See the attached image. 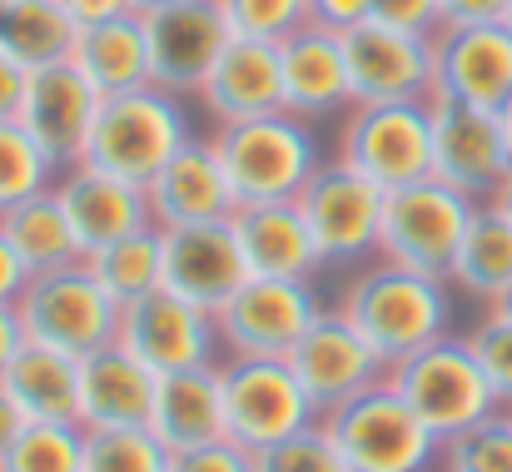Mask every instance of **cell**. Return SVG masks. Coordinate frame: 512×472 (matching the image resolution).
<instances>
[{"instance_id": "ab89813d", "label": "cell", "mask_w": 512, "mask_h": 472, "mask_svg": "<svg viewBox=\"0 0 512 472\" xmlns=\"http://www.w3.org/2000/svg\"><path fill=\"white\" fill-rule=\"evenodd\" d=\"M368 20L418 35V40H438L443 35V0H368Z\"/></svg>"}, {"instance_id": "d590c367", "label": "cell", "mask_w": 512, "mask_h": 472, "mask_svg": "<svg viewBox=\"0 0 512 472\" xmlns=\"http://www.w3.org/2000/svg\"><path fill=\"white\" fill-rule=\"evenodd\" d=\"M438 472H512V418L508 408L463 428L458 438H443Z\"/></svg>"}, {"instance_id": "f907efd6", "label": "cell", "mask_w": 512, "mask_h": 472, "mask_svg": "<svg viewBox=\"0 0 512 472\" xmlns=\"http://www.w3.org/2000/svg\"><path fill=\"white\" fill-rule=\"evenodd\" d=\"M498 125H503V140H508V150H512V95L503 100V110H498Z\"/></svg>"}, {"instance_id": "6da1fadb", "label": "cell", "mask_w": 512, "mask_h": 472, "mask_svg": "<svg viewBox=\"0 0 512 472\" xmlns=\"http://www.w3.org/2000/svg\"><path fill=\"white\" fill-rule=\"evenodd\" d=\"M334 314H343L383 358L388 368L428 343H438L443 333H453V294L448 279H428L418 269L388 264V259H368L348 274Z\"/></svg>"}, {"instance_id": "e0dca14e", "label": "cell", "mask_w": 512, "mask_h": 472, "mask_svg": "<svg viewBox=\"0 0 512 472\" xmlns=\"http://www.w3.org/2000/svg\"><path fill=\"white\" fill-rule=\"evenodd\" d=\"M289 368L304 383V393L319 408V418L329 408H339L343 398H353V393H363V388L388 378V358L334 309L299 338V348L289 353Z\"/></svg>"}, {"instance_id": "db71d44e", "label": "cell", "mask_w": 512, "mask_h": 472, "mask_svg": "<svg viewBox=\"0 0 512 472\" xmlns=\"http://www.w3.org/2000/svg\"><path fill=\"white\" fill-rule=\"evenodd\" d=\"M508 25H512V5H508Z\"/></svg>"}, {"instance_id": "f35d334b", "label": "cell", "mask_w": 512, "mask_h": 472, "mask_svg": "<svg viewBox=\"0 0 512 472\" xmlns=\"http://www.w3.org/2000/svg\"><path fill=\"white\" fill-rule=\"evenodd\" d=\"M473 358L483 363L493 393L503 398V408H512V318L498 314V309H483V318L463 333Z\"/></svg>"}, {"instance_id": "b9f144b4", "label": "cell", "mask_w": 512, "mask_h": 472, "mask_svg": "<svg viewBox=\"0 0 512 472\" xmlns=\"http://www.w3.org/2000/svg\"><path fill=\"white\" fill-rule=\"evenodd\" d=\"M512 0H443V30L448 25H498L508 20Z\"/></svg>"}, {"instance_id": "1f68e13d", "label": "cell", "mask_w": 512, "mask_h": 472, "mask_svg": "<svg viewBox=\"0 0 512 472\" xmlns=\"http://www.w3.org/2000/svg\"><path fill=\"white\" fill-rule=\"evenodd\" d=\"M85 264L100 279V289L125 309V304L165 289V229L160 224H145V229H135V234H125V239L85 254Z\"/></svg>"}, {"instance_id": "7c38bea8", "label": "cell", "mask_w": 512, "mask_h": 472, "mask_svg": "<svg viewBox=\"0 0 512 472\" xmlns=\"http://www.w3.org/2000/svg\"><path fill=\"white\" fill-rule=\"evenodd\" d=\"M343 55H348V80H353V105L433 100V40L363 20L343 30Z\"/></svg>"}, {"instance_id": "7402d4cb", "label": "cell", "mask_w": 512, "mask_h": 472, "mask_svg": "<svg viewBox=\"0 0 512 472\" xmlns=\"http://www.w3.org/2000/svg\"><path fill=\"white\" fill-rule=\"evenodd\" d=\"M95 115H100V95L90 90V80L70 60L25 75V100H20L15 120L45 145V155L60 169L85 159V140H90Z\"/></svg>"}, {"instance_id": "d4e9b609", "label": "cell", "mask_w": 512, "mask_h": 472, "mask_svg": "<svg viewBox=\"0 0 512 472\" xmlns=\"http://www.w3.org/2000/svg\"><path fill=\"white\" fill-rule=\"evenodd\" d=\"M160 373L125 343L80 358V428H150Z\"/></svg>"}, {"instance_id": "816d5d0a", "label": "cell", "mask_w": 512, "mask_h": 472, "mask_svg": "<svg viewBox=\"0 0 512 472\" xmlns=\"http://www.w3.org/2000/svg\"><path fill=\"white\" fill-rule=\"evenodd\" d=\"M165 5H174V0H130L135 15H150V10H165Z\"/></svg>"}, {"instance_id": "8992f818", "label": "cell", "mask_w": 512, "mask_h": 472, "mask_svg": "<svg viewBox=\"0 0 512 472\" xmlns=\"http://www.w3.org/2000/svg\"><path fill=\"white\" fill-rule=\"evenodd\" d=\"M15 314L25 328V343L90 358L110 343H120V304L100 289L90 264H65L50 274H35L25 294L15 299Z\"/></svg>"}, {"instance_id": "836d02e7", "label": "cell", "mask_w": 512, "mask_h": 472, "mask_svg": "<svg viewBox=\"0 0 512 472\" xmlns=\"http://www.w3.org/2000/svg\"><path fill=\"white\" fill-rule=\"evenodd\" d=\"M80 472H170V453L150 428H85Z\"/></svg>"}, {"instance_id": "681fc988", "label": "cell", "mask_w": 512, "mask_h": 472, "mask_svg": "<svg viewBox=\"0 0 512 472\" xmlns=\"http://www.w3.org/2000/svg\"><path fill=\"white\" fill-rule=\"evenodd\" d=\"M488 204H493L498 214H508V219H512V169H508V174H503V184L493 189V199H488Z\"/></svg>"}, {"instance_id": "ffe728a7", "label": "cell", "mask_w": 512, "mask_h": 472, "mask_svg": "<svg viewBox=\"0 0 512 472\" xmlns=\"http://www.w3.org/2000/svg\"><path fill=\"white\" fill-rule=\"evenodd\" d=\"M150 219L160 229H184V224H224L239 214V194L224 174V159L214 150V135H194L179 155L150 179L145 189Z\"/></svg>"}, {"instance_id": "11a10c76", "label": "cell", "mask_w": 512, "mask_h": 472, "mask_svg": "<svg viewBox=\"0 0 512 472\" xmlns=\"http://www.w3.org/2000/svg\"><path fill=\"white\" fill-rule=\"evenodd\" d=\"M508 418H512V408H508Z\"/></svg>"}, {"instance_id": "5bb4252c", "label": "cell", "mask_w": 512, "mask_h": 472, "mask_svg": "<svg viewBox=\"0 0 512 472\" xmlns=\"http://www.w3.org/2000/svg\"><path fill=\"white\" fill-rule=\"evenodd\" d=\"M120 343L150 363L155 373H184V368H209L219 363V328L214 314L194 309L170 289H155L135 304L120 309Z\"/></svg>"}, {"instance_id": "8fae6325", "label": "cell", "mask_w": 512, "mask_h": 472, "mask_svg": "<svg viewBox=\"0 0 512 472\" xmlns=\"http://www.w3.org/2000/svg\"><path fill=\"white\" fill-rule=\"evenodd\" d=\"M329 314L319 284L294 279H249L219 314V353L224 358H289L299 338Z\"/></svg>"}, {"instance_id": "8d00e7d4", "label": "cell", "mask_w": 512, "mask_h": 472, "mask_svg": "<svg viewBox=\"0 0 512 472\" xmlns=\"http://www.w3.org/2000/svg\"><path fill=\"white\" fill-rule=\"evenodd\" d=\"M254 472H348V463H343L334 433L319 418V423H309V428L259 448L254 453Z\"/></svg>"}, {"instance_id": "2e32d148", "label": "cell", "mask_w": 512, "mask_h": 472, "mask_svg": "<svg viewBox=\"0 0 512 472\" xmlns=\"http://www.w3.org/2000/svg\"><path fill=\"white\" fill-rule=\"evenodd\" d=\"M428 105H433V179L488 204L512 169V150L503 140L498 115L453 105V100H428Z\"/></svg>"}, {"instance_id": "ba28073f", "label": "cell", "mask_w": 512, "mask_h": 472, "mask_svg": "<svg viewBox=\"0 0 512 472\" xmlns=\"http://www.w3.org/2000/svg\"><path fill=\"white\" fill-rule=\"evenodd\" d=\"M334 159L373 179L383 194L433 179V105H353L339 125Z\"/></svg>"}, {"instance_id": "c3c4849f", "label": "cell", "mask_w": 512, "mask_h": 472, "mask_svg": "<svg viewBox=\"0 0 512 472\" xmlns=\"http://www.w3.org/2000/svg\"><path fill=\"white\" fill-rule=\"evenodd\" d=\"M25 428H30V418H25V413H20V403L0 388V458L15 448V438H20Z\"/></svg>"}, {"instance_id": "f6af8a7d", "label": "cell", "mask_w": 512, "mask_h": 472, "mask_svg": "<svg viewBox=\"0 0 512 472\" xmlns=\"http://www.w3.org/2000/svg\"><path fill=\"white\" fill-rule=\"evenodd\" d=\"M25 284H30L25 264H20V259H15V249L0 239V304H15V299L25 294Z\"/></svg>"}, {"instance_id": "7a4b0ae2", "label": "cell", "mask_w": 512, "mask_h": 472, "mask_svg": "<svg viewBox=\"0 0 512 472\" xmlns=\"http://www.w3.org/2000/svg\"><path fill=\"white\" fill-rule=\"evenodd\" d=\"M194 120L184 110V100L160 90V85H140L130 95H110L100 100V115L90 125L85 140V164L150 189V179L170 164L189 140H194Z\"/></svg>"}, {"instance_id": "4fadbf2b", "label": "cell", "mask_w": 512, "mask_h": 472, "mask_svg": "<svg viewBox=\"0 0 512 472\" xmlns=\"http://www.w3.org/2000/svg\"><path fill=\"white\" fill-rule=\"evenodd\" d=\"M140 20H145V40H150V85L170 90L179 100L199 95L209 65L234 40L219 0H174Z\"/></svg>"}, {"instance_id": "74e56055", "label": "cell", "mask_w": 512, "mask_h": 472, "mask_svg": "<svg viewBox=\"0 0 512 472\" xmlns=\"http://www.w3.org/2000/svg\"><path fill=\"white\" fill-rule=\"evenodd\" d=\"M219 10L234 35L274 40V45L309 25V0H219Z\"/></svg>"}, {"instance_id": "4316f807", "label": "cell", "mask_w": 512, "mask_h": 472, "mask_svg": "<svg viewBox=\"0 0 512 472\" xmlns=\"http://www.w3.org/2000/svg\"><path fill=\"white\" fill-rule=\"evenodd\" d=\"M70 65L90 80V90H95L100 100L130 95V90L150 85V40H145V20L130 10V15H120V20L85 25V30L75 35Z\"/></svg>"}, {"instance_id": "44dd1931", "label": "cell", "mask_w": 512, "mask_h": 472, "mask_svg": "<svg viewBox=\"0 0 512 472\" xmlns=\"http://www.w3.org/2000/svg\"><path fill=\"white\" fill-rule=\"evenodd\" d=\"M279 65H284V110L319 125L343 120L353 110V80H348V55L343 35L324 25H304L289 40H279Z\"/></svg>"}, {"instance_id": "bcb514c9", "label": "cell", "mask_w": 512, "mask_h": 472, "mask_svg": "<svg viewBox=\"0 0 512 472\" xmlns=\"http://www.w3.org/2000/svg\"><path fill=\"white\" fill-rule=\"evenodd\" d=\"M25 348V328H20V314H15V304H0V378H5V368L15 363V353Z\"/></svg>"}, {"instance_id": "ee69618b", "label": "cell", "mask_w": 512, "mask_h": 472, "mask_svg": "<svg viewBox=\"0 0 512 472\" xmlns=\"http://www.w3.org/2000/svg\"><path fill=\"white\" fill-rule=\"evenodd\" d=\"M60 10L85 30V25H105V20L130 15V0H60Z\"/></svg>"}, {"instance_id": "60d3db41", "label": "cell", "mask_w": 512, "mask_h": 472, "mask_svg": "<svg viewBox=\"0 0 512 472\" xmlns=\"http://www.w3.org/2000/svg\"><path fill=\"white\" fill-rule=\"evenodd\" d=\"M170 472H254V453L219 438V443H204L189 453H170Z\"/></svg>"}, {"instance_id": "9a60e30c", "label": "cell", "mask_w": 512, "mask_h": 472, "mask_svg": "<svg viewBox=\"0 0 512 472\" xmlns=\"http://www.w3.org/2000/svg\"><path fill=\"white\" fill-rule=\"evenodd\" d=\"M512 95V25H448L433 40V100L503 110Z\"/></svg>"}, {"instance_id": "52a82bcc", "label": "cell", "mask_w": 512, "mask_h": 472, "mask_svg": "<svg viewBox=\"0 0 512 472\" xmlns=\"http://www.w3.org/2000/svg\"><path fill=\"white\" fill-rule=\"evenodd\" d=\"M478 199L458 194L443 179H418L403 184L383 199V224H378V259L418 269L428 279H448L458 244L473 224Z\"/></svg>"}, {"instance_id": "5b68a950", "label": "cell", "mask_w": 512, "mask_h": 472, "mask_svg": "<svg viewBox=\"0 0 512 472\" xmlns=\"http://www.w3.org/2000/svg\"><path fill=\"white\" fill-rule=\"evenodd\" d=\"M388 383L403 393V403L438 433V438H458L463 428L503 413V398L493 393L483 363L473 358L468 338L443 333L438 343L398 358L388 368Z\"/></svg>"}, {"instance_id": "9c48e42d", "label": "cell", "mask_w": 512, "mask_h": 472, "mask_svg": "<svg viewBox=\"0 0 512 472\" xmlns=\"http://www.w3.org/2000/svg\"><path fill=\"white\" fill-rule=\"evenodd\" d=\"M219 398L224 438L249 453L319 423V408L309 403L289 358H219Z\"/></svg>"}, {"instance_id": "3957f363", "label": "cell", "mask_w": 512, "mask_h": 472, "mask_svg": "<svg viewBox=\"0 0 512 472\" xmlns=\"http://www.w3.org/2000/svg\"><path fill=\"white\" fill-rule=\"evenodd\" d=\"M214 150L224 159V174L239 194V204H279V199H299L304 184L314 179V169L324 164V140L319 125L279 110V115H259V120H239L224 130H209Z\"/></svg>"}, {"instance_id": "484cf974", "label": "cell", "mask_w": 512, "mask_h": 472, "mask_svg": "<svg viewBox=\"0 0 512 472\" xmlns=\"http://www.w3.org/2000/svg\"><path fill=\"white\" fill-rule=\"evenodd\" d=\"M150 433L165 443V453H189L224 438V398H219V363L160 373Z\"/></svg>"}, {"instance_id": "603a6c76", "label": "cell", "mask_w": 512, "mask_h": 472, "mask_svg": "<svg viewBox=\"0 0 512 472\" xmlns=\"http://www.w3.org/2000/svg\"><path fill=\"white\" fill-rule=\"evenodd\" d=\"M55 199H60V209H65L75 239H80V254H95V249L155 224L150 219V199H145L140 184H125V179H115V174H105V169H95L85 159L60 169Z\"/></svg>"}, {"instance_id": "4dcf8cb0", "label": "cell", "mask_w": 512, "mask_h": 472, "mask_svg": "<svg viewBox=\"0 0 512 472\" xmlns=\"http://www.w3.org/2000/svg\"><path fill=\"white\" fill-rule=\"evenodd\" d=\"M0 239L15 249V259L25 264V274H50V269H65V264H80V239L55 199V189L35 194V199H20L10 209H0Z\"/></svg>"}, {"instance_id": "7bdbcfd3", "label": "cell", "mask_w": 512, "mask_h": 472, "mask_svg": "<svg viewBox=\"0 0 512 472\" xmlns=\"http://www.w3.org/2000/svg\"><path fill=\"white\" fill-rule=\"evenodd\" d=\"M309 20L324 30H353L368 20V0H309Z\"/></svg>"}, {"instance_id": "277c9868", "label": "cell", "mask_w": 512, "mask_h": 472, "mask_svg": "<svg viewBox=\"0 0 512 472\" xmlns=\"http://www.w3.org/2000/svg\"><path fill=\"white\" fill-rule=\"evenodd\" d=\"M348 472H438L443 438L383 378L324 413Z\"/></svg>"}, {"instance_id": "e575fe53", "label": "cell", "mask_w": 512, "mask_h": 472, "mask_svg": "<svg viewBox=\"0 0 512 472\" xmlns=\"http://www.w3.org/2000/svg\"><path fill=\"white\" fill-rule=\"evenodd\" d=\"M85 428L75 423H30L15 448L0 458V472H80Z\"/></svg>"}, {"instance_id": "cb8c5ba5", "label": "cell", "mask_w": 512, "mask_h": 472, "mask_svg": "<svg viewBox=\"0 0 512 472\" xmlns=\"http://www.w3.org/2000/svg\"><path fill=\"white\" fill-rule=\"evenodd\" d=\"M234 239L244 249L249 279H294V284H314L324 274V254L309 234V219L299 209V199H279V204H239V214L229 219Z\"/></svg>"}, {"instance_id": "d6986e66", "label": "cell", "mask_w": 512, "mask_h": 472, "mask_svg": "<svg viewBox=\"0 0 512 472\" xmlns=\"http://www.w3.org/2000/svg\"><path fill=\"white\" fill-rule=\"evenodd\" d=\"M244 284H249V264H244V249L229 219L165 229V289L170 294L189 299L204 314H219Z\"/></svg>"}, {"instance_id": "f5cc1de1", "label": "cell", "mask_w": 512, "mask_h": 472, "mask_svg": "<svg viewBox=\"0 0 512 472\" xmlns=\"http://www.w3.org/2000/svg\"><path fill=\"white\" fill-rule=\"evenodd\" d=\"M498 314H508V318H512V289H508V294H503V304H498Z\"/></svg>"}, {"instance_id": "f546056e", "label": "cell", "mask_w": 512, "mask_h": 472, "mask_svg": "<svg viewBox=\"0 0 512 472\" xmlns=\"http://www.w3.org/2000/svg\"><path fill=\"white\" fill-rule=\"evenodd\" d=\"M75 35L80 25L60 0H0V55L25 75L65 65L75 55Z\"/></svg>"}, {"instance_id": "d6a6232c", "label": "cell", "mask_w": 512, "mask_h": 472, "mask_svg": "<svg viewBox=\"0 0 512 472\" xmlns=\"http://www.w3.org/2000/svg\"><path fill=\"white\" fill-rule=\"evenodd\" d=\"M55 179L60 164L45 155V145L20 120H0V209L55 189Z\"/></svg>"}, {"instance_id": "ac0fdd59", "label": "cell", "mask_w": 512, "mask_h": 472, "mask_svg": "<svg viewBox=\"0 0 512 472\" xmlns=\"http://www.w3.org/2000/svg\"><path fill=\"white\" fill-rule=\"evenodd\" d=\"M194 100H199L209 130H224V125H239V120H259V115H279L284 110L279 45L234 35L219 50V60L209 65V75H204Z\"/></svg>"}, {"instance_id": "83f0119b", "label": "cell", "mask_w": 512, "mask_h": 472, "mask_svg": "<svg viewBox=\"0 0 512 472\" xmlns=\"http://www.w3.org/2000/svg\"><path fill=\"white\" fill-rule=\"evenodd\" d=\"M0 388L20 403L30 423H75L80 428V358L25 343L5 368Z\"/></svg>"}, {"instance_id": "7dc6e473", "label": "cell", "mask_w": 512, "mask_h": 472, "mask_svg": "<svg viewBox=\"0 0 512 472\" xmlns=\"http://www.w3.org/2000/svg\"><path fill=\"white\" fill-rule=\"evenodd\" d=\"M20 100H25V70H15L0 55V120H15L20 115Z\"/></svg>"}, {"instance_id": "30bf717a", "label": "cell", "mask_w": 512, "mask_h": 472, "mask_svg": "<svg viewBox=\"0 0 512 472\" xmlns=\"http://www.w3.org/2000/svg\"><path fill=\"white\" fill-rule=\"evenodd\" d=\"M383 189L348 169L343 159H324L299 194L309 234L324 254V269H358L378 259V224H383Z\"/></svg>"}, {"instance_id": "f1b7e54d", "label": "cell", "mask_w": 512, "mask_h": 472, "mask_svg": "<svg viewBox=\"0 0 512 472\" xmlns=\"http://www.w3.org/2000/svg\"><path fill=\"white\" fill-rule=\"evenodd\" d=\"M448 289H458L463 299H473L483 309H498L503 294L512 289V219L498 214L493 204L473 209V224L448 269Z\"/></svg>"}]
</instances>
